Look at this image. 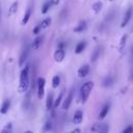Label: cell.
Masks as SVG:
<instances>
[{"label":"cell","instance_id":"30bf717a","mask_svg":"<svg viewBox=\"0 0 133 133\" xmlns=\"http://www.w3.org/2000/svg\"><path fill=\"white\" fill-rule=\"evenodd\" d=\"M43 41H44V36H43V35H38V36H36V37L34 38L33 43H32V48H33L34 50H37V49L42 46Z\"/></svg>","mask_w":133,"mask_h":133},{"label":"cell","instance_id":"5bb4252c","mask_svg":"<svg viewBox=\"0 0 133 133\" xmlns=\"http://www.w3.org/2000/svg\"><path fill=\"white\" fill-rule=\"evenodd\" d=\"M28 53H29V50H28V48H26L23 52H22V54H21V57H20V62H19V64H20V66H23L24 64H25V61H26V59H27V56H28Z\"/></svg>","mask_w":133,"mask_h":133},{"label":"cell","instance_id":"83f0119b","mask_svg":"<svg viewBox=\"0 0 133 133\" xmlns=\"http://www.w3.org/2000/svg\"><path fill=\"white\" fill-rule=\"evenodd\" d=\"M126 41H127V34L123 35V37H122V39H121V43H119V48H121V49L124 48V46H125V44H126Z\"/></svg>","mask_w":133,"mask_h":133},{"label":"cell","instance_id":"2e32d148","mask_svg":"<svg viewBox=\"0 0 133 133\" xmlns=\"http://www.w3.org/2000/svg\"><path fill=\"white\" fill-rule=\"evenodd\" d=\"M31 11H32V7L30 6V7H28V9L26 10V12H25V15H24V17H23V19H22V24H23V25H25V24L28 23V21H29V19H30V16H31Z\"/></svg>","mask_w":133,"mask_h":133},{"label":"cell","instance_id":"f546056e","mask_svg":"<svg viewBox=\"0 0 133 133\" xmlns=\"http://www.w3.org/2000/svg\"><path fill=\"white\" fill-rule=\"evenodd\" d=\"M70 133H80V129H75V130H73V131L70 132Z\"/></svg>","mask_w":133,"mask_h":133},{"label":"cell","instance_id":"3957f363","mask_svg":"<svg viewBox=\"0 0 133 133\" xmlns=\"http://www.w3.org/2000/svg\"><path fill=\"white\" fill-rule=\"evenodd\" d=\"M45 85H46V80L43 77H39L37 79V98L41 100L45 96Z\"/></svg>","mask_w":133,"mask_h":133},{"label":"cell","instance_id":"4dcf8cb0","mask_svg":"<svg viewBox=\"0 0 133 133\" xmlns=\"http://www.w3.org/2000/svg\"><path fill=\"white\" fill-rule=\"evenodd\" d=\"M24 133H33V132H31V131H25Z\"/></svg>","mask_w":133,"mask_h":133},{"label":"cell","instance_id":"9c48e42d","mask_svg":"<svg viewBox=\"0 0 133 133\" xmlns=\"http://www.w3.org/2000/svg\"><path fill=\"white\" fill-rule=\"evenodd\" d=\"M83 119V112L81 110H77L75 113H74V116H73V123L75 125H78L82 122Z\"/></svg>","mask_w":133,"mask_h":133},{"label":"cell","instance_id":"d4e9b609","mask_svg":"<svg viewBox=\"0 0 133 133\" xmlns=\"http://www.w3.org/2000/svg\"><path fill=\"white\" fill-rule=\"evenodd\" d=\"M100 53H101V48H97V49L95 50V52H94L92 56H91V61L97 60V59H98V57H99V55H100Z\"/></svg>","mask_w":133,"mask_h":133},{"label":"cell","instance_id":"ac0fdd59","mask_svg":"<svg viewBox=\"0 0 133 133\" xmlns=\"http://www.w3.org/2000/svg\"><path fill=\"white\" fill-rule=\"evenodd\" d=\"M86 47V42H80L77 44L76 48H75V53L76 54H80L81 52H83V50Z\"/></svg>","mask_w":133,"mask_h":133},{"label":"cell","instance_id":"7a4b0ae2","mask_svg":"<svg viewBox=\"0 0 133 133\" xmlns=\"http://www.w3.org/2000/svg\"><path fill=\"white\" fill-rule=\"evenodd\" d=\"M94 88V82L92 81H87L83 83V85L80 87V98L83 103H85L90 95V91Z\"/></svg>","mask_w":133,"mask_h":133},{"label":"cell","instance_id":"e0dca14e","mask_svg":"<svg viewBox=\"0 0 133 133\" xmlns=\"http://www.w3.org/2000/svg\"><path fill=\"white\" fill-rule=\"evenodd\" d=\"M85 29H86V22L85 21H80L79 24L74 28V31L75 32H82Z\"/></svg>","mask_w":133,"mask_h":133},{"label":"cell","instance_id":"484cf974","mask_svg":"<svg viewBox=\"0 0 133 133\" xmlns=\"http://www.w3.org/2000/svg\"><path fill=\"white\" fill-rule=\"evenodd\" d=\"M52 129V124L50 122H47L45 125H44V128H43V132L46 133V132H49L50 130Z\"/></svg>","mask_w":133,"mask_h":133},{"label":"cell","instance_id":"8992f818","mask_svg":"<svg viewBox=\"0 0 133 133\" xmlns=\"http://www.w3.org/2000/svg\"><path fill=\"white\" fill-rule=\"evenodd\" d=\"M132 15H133V7H132V6H130V7L126 10V12H125V16H124L123 22H122V24H121V26H122V27H125V26L129 23V21L131 20Z\"/></svg>","mask_w":133,"mask_h":133},{"label":"cell","instance_id":"9a60e30c","mask_svg":"<svg viewBox=\"0 0 133 133\" xmlns=\"http://www.w3.org/2000/svg\"><path fill=\"white\" fill-rule=\"evenodd\" d=\"M54 5V2L53 0H50V1H47L43 4V7H42V14H47L48 10L51 8V6Z\"/></svg>","mask_w":133,"mask_h":133},{"label":"cell","instance_id":"cb8c5ba5","mask_svg":"<svg viewBox=\"0 0 133 133\" xmlns=\"http://www.w3.org/2000/svg\"><path fill=\"white\" fill-rule=\"evenodd\" d=\"M1 133H12V126H11V124L10 123L6 124L4 126V128L2 129Z\"/></svg>","mask_w":133,"mask_h":133},{"label":"cell","instance_id":"5b68a950","mask_svg":"<svg viewBox=\"0 0 133 133\" xmlns=\"http://www.w3.org/2000/svg\"><path fill=\"white\" fill-rule=\"evenodd\" d=\"M91 131L94 133H108V126L106 124H96L92 126Z\"/></svg>","mask_w":133,"mask_h":133},{"label":"cell","instance_id":"277c9868","mask_svg":"<svg viewBox=\"0 0 133 133\" xmlns=\"http://www.w3.org/2000/svg\"><path fill=\"white\" fill-rule=\"evenodd\" d=\"M73 97H74V89L72 88V89L69 91V95L66 96V98H65V99L63 100V102H62L61 107H62L63 110L69 109V107L71 106V103H72V101H73Z\"/></svg>","mask_w":133,"mask_h":133},{"label":"cell","instance_id":"ba28073f","mask_svg":"<svg viewBox=\"0 0 133 133\" xmlns=\"http://www.w3.org/2000/svg\"><path fill=\"white\" fill-rule=\"evenodd\" d=\"M88 73H89V65L88 64H84V65L79 68V70L77 72V75H78L79 78H84V77H86L88 75Z\"/></svg>","mask_w":133,"mask_h":133},{"label":"cell","instance_id":"4fadbf2b","mask_svg":"<svg viewBox=\"0 0 133 133\" xmlns=\"http://www.w3.org/2000/svg\"><path fill=\"white\" fill-rule=\"evenodd\" d=\"M51 18H46L45 20H43L37 26L39 27V29H41V31L42 30H44V29H46V28H48L49 26H50V24H51Z\"/></svg>","mask_w":133,"mask_h":133},{"label":"cell","instance_id":"4316f807","mask_svg":"<svg viewBox=\"0 0 133 133\" xmlns=\"http://www.w3.org/2000/svg\"><path fill=\"white\" fill-rule=\"evenodd\" d=\"M112 78L111 77H106L105 78V80L103 81V84H104V86H110L111 84H112Z\"/></svg>","mask_w":133,"mask_h":133},{"label":"cell","instance_id":"f1b7e54d","mask_svg":"<svg viewBox=\"0 0 133 133\" xmlns=\"http://www.w3.org/2000/svg\"><path fill=\"white\" fill-rule=\"evenodd\" d=\"M121 133H133V126H128V127L125 128Z\"/></svg>","mask_w":133,"mask_h":133},{"label":"cell","instance_id":"ffe728a7","mask_svg":"<svg viewBox=\"0 0 133 133\" xmlns=\"http://www.w3.org/2000/svg\"><path fill=\"white\" fill-rule=\"evenodd\" d=\"M59 84H60V77H59L58 75H55V76L52 78V86H53V88L58 87Z\"/></svg>","mask_w":133,"mask_h":133},{"label":"cell","instance_id":"1f68e13d","mask_svg":"<svg viewBox=\"0 0 133 133\" xmlns=\"http://www.w3.org/2000/svg\"><path fill=\"white\" fill-rule=\"evenodd\" d=\"M109 1H113V0H109Z\"/></svg>","mask_w":133,"mask_h":133},{"label":"cell","instance_id":"603a6c76","mask_svg":"<svg viewBox=\"0 0 133 133\" xmlns=\"http://www.w3.org/2000/svg\"><path fill=\"white\" fill-rule=\"evenodd\" d=\"M62 97H63V90L59 94V96L57 97V99H56L55 102L53 103V107H54V108H57V107L59 106V104H60V102H61V100H62Z\"/></svg>","mask_w":133,"mask_h":133},{"label":"cell","instance_id":"6da1fadb","mask_svg":"<svg viewBox=\"0 0 133 133\" xmlns=\"http://www.w3.org/2000/svg\"><path fill=\"white\" fill-rule=\"evenodd\" d=\"M29 87V65H25V68L21 71L20 74V84L19 91L25 92Z\"/></svg>","mask_w":133,"mask_h":133},{"label":"cell","instance_id":"52a82bcc","mask_svg":"<svg viewBox=\"0 0 133 133\" xmlns=\"http://www.w3.org/2000/svg\"><path fill=\"white\" fill-rule=\"evenodd\" d=\"M64 56H65V52H64V50L61 49V48H58V49L54 52V55H53L54 60H55L56 62H61V61L64 59Z\"/></svg>","mask_w":133,"mask_h":133},{"label":"cell","instance_id":"d6986e66","mask_svg":"<svg viewBox=\"0 0 133 133\" xmlns=\"http://www.w3.org/2000/svg\"><path fill=\"white\" fill-rule=\"evenodd\" d=\"M91 8H92V10L95 11V14L100 12V10H101V8H102V2H101V1H98V2L94 3L92 6H91Z\"/></svg>","mask_w":133,"mask_h":133},{"label":"cell","instance_id":"7402d4cb","mask_svg":"<svg viewBox=\"0 0 133 133\" xmlns=\"http://www.w3.org/2000/svg\"><path fill=\"white\" fill-rule=\"evenodd\" d=\"M53 106V94H50L47 97V101H46V107L47 109H50Z\"/></svg>","mask_w":133,"mask_h":133},{"label":"cell","instance_id":"7c38bea8","mask_svg":"<svg viewBox=\"0 0 133 133\" xmlns=\"http://www.w3.org/2000/svg\"><path fill=\"white\" fill-rule=\"evenodd\" d=\"M9 107H10V101L9 100H4L2 105H1V107H0V113L1 114H5L8 111Z\"/></svg>","mask_w":133,"mask_h":133},{"label":"cell","instance_id":"8fae6325","mask_svg":"<svg viewBox=\"0 0 133 133\" xmlns=\"http://www.w3.org/2000/svg\"><path fill=\"white\" fill-rule=\"evenodd\" d=\"M109 108H110V103H106V104L102 107V109H101V111H100V114H99V118H100V119H103V118L107 115V113H108V111H109Z\"/></svg>","mask_w":133,"mask_h":133},{"label":"cell","instance_id":"44dd1931","mask_svg":"<svg viewBox=\"0 0 133 133\" xmlns=\"http://www.w3.org/2000/svg\"><path fill=\"white\" fill-rule=\"evenodd\" d=\"M17 9H18V2L16 1V2H14L10 6H9V8H8V15L10 16V15H14L15 12H17Z\"/></svg>","mask_w":133,"mask_h":133}]
</instances>
